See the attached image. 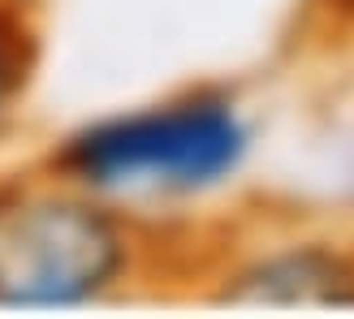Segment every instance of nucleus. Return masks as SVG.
I'll return each mask as SVG.
<instances>
[{
	"label": "nucleus",
	"instance_id": "20e7f679",
	"mask_svg": "<svg viewBox=\"0 0 354 319\" xmlns=\"http://www.w3.org/2000/svg\"><path fill=\"white\" fill-rule=\"evenodd\" d=\"M30 69H35V44L22 22V9L0 0V143L22 117Z\"/></svg>",
	"mask_w": 354,
	"mask_h": 319
},
{
	"label": "nucleus",
	"instance_id": "7ed1b4c3",
	"mask_svg": "<svg viewBox=\"0 0 354 319\" xmlns=\"http://www.w3.org/2000/svg\"><path fill=\"white\" fill-rule=\"evenodd\" d=\"M207 298L242 311H350L354 251L337 242H281L221 272Z\"/></svg>",
	"mask_w": 354,
	"mask_h": 319
},
{
	"label": "nucleus",
	"instance_id": "f03ea898",
	"mask_svg": "<svg viewBox=\"0 0 354 319\" xmlns=\"http://www.w3.org/2000/svg\"><path fill=\"white\" fill-rule=\"evenodd\" d=\"M138 216L39 164L0 177V311H82L143 272Z\"/></svg>",
	"mask_w": 354,
	"mask_h": 319
},
{
	"label": "nucleus",
	"instance_id": "39448f33",
	"mask_svg": "<svg viewBox=\"0 0 354 319\" xmlns=\"http://www.w3.org/2000/svg\"><path fill=\"white\" fill-rule=\"evenodd\" d=\"M346 13H350V39H354V0H346Z\"/></svg>",
	"mask_w": 354,
	"mask_h": 319
},
{
	"label": "nucleus",
	"instance_id": "f257e3e1",
	"mask_svg": "<svg viewBox=\"0 0 354 319\" xmlns=\"http://www.w3.org/2000/svg\"><path fill=\"white\" fill-rule=\"evenodd\" d=\"M255 155V121L238 95L190 86L151 104L104 113L44 155L52 173L121 211L182 207L221 194Z\"/></svg>",
	"mask_w": 354,
	"mask_h": 319
}]
</instances>
